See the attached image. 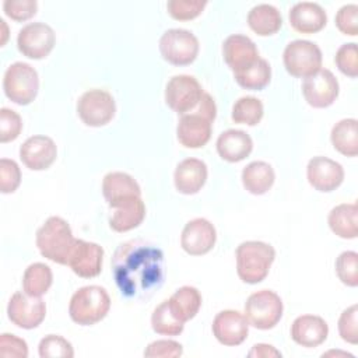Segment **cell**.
I'll list each match as a JSON object with an SVG mask.
<instances>
[{
  "label": "cell",
  "mask_w": 358,
  "mask_h": 358,
  "mask_svg": "<svg viewBox=\"0 0 358 358\" xmlns=\"http://www.w3.org/2000/svg\"><path fill=\"white\" fill-rule=\"evenodd\" d=\"M112 274L124 299L144 302L164 285V253L158 246L144 239L123 242L113 253Z\"/></svg>",
  "instance_id": "1"
},
{
  "label": "cell",
  "mask_w": 358,
  "mask_h": 358,
  "mask_svg": "<svg viewBox=\"0 0 358 358\" xmlns=\"http://www.w3.org/2000/svg\"><path fill=\"white\" fill-rule=\"evenodd\" d=\"M217 116V106L208 92H203L199 105L189 113L180 116L176 137L178 141L186 148H201L210 137L213 122Z\"/></svg>",
  "instance_id": "2"
},
{
  "label": "cell",
  "mask_w": 358,
  "mask_h": 358,
  "mask_svg": "<svg viewBox=\"0 0 358 358\" xmlns=\"http://www.w3.org/2000/svg\"><path fill=\"white\" fill-rule=\"evenodd\" d=\"M36 246L43 257L57 264H69L76 245L71 228L62 217H49L36 231Z\"/></svg>",
  "instance_id": "3"
},
{
  "label": "cell",
  "mask_w": 358,
  "mask_h": 358,
  "mask_svg": "<svg viewBox=\"0 0 358 358\" xmlns=\"http://www.w3.org/2000/svg\"><path fill=\"white\" fill-rule=\"evenodd\" d=\"M236 273L246 284L263 281L275 259L271 245L260 241H246L236 248Z\"/></svg>",
  "instance_id": "4"
},
{
  "label": "cell",
  "mask_w": 358,
  "mask_h": 358,
  "mask_svg": "<svg viewBox=\"0 0 358 358\" xmlns=\"http://www.w3.org/2000/svg\"><path fill=\"white\" fill-rule=\"evenodd\" d=\"M109 309V294L99 285L81 287L73 294L69 303V315L80 326H91L101 322Z\"/></svg>",
  "instance_id": "5"
},
{
  "label": "cell",
  "mask_w": 358,
  "mask_h": 358,
  "mask_svg": "<svg viewBox=\"0 0 358 358\" xmlns=\"http://www.w3.org/2000/svg\"><path fill=\"white\" fill-rule=\"evenodd\" d=\"M3 90L6 96L17 105L31 103L39 90V77L36 70L24 62L10 64L4 73Z\"/></svg>",
  "instance_id": "6"
},
{
  "label": "cell",
  "mask_w": 358,
  "mask_h": 358,
  "mask_svg": "<svg viewBox=\"0 0 358 358\" xmlns=\"http://www.w3.org/2000/svg\"><path fill=\"white\" fill-rule=\"evenodd\" d=\"M282 301L271 289H260L249 295L245 302V317L259 330H270L282 317Z\"/></svg>",
  "instance_id": "7"
},
{
  "label": "cell",
  "mask_w": 358,
  "mask_h": 358,
  "mask_svg": "<svg viewBox=\"0 0 358 358\" xmlns=\"http://www.w3.org/2000/svg\"><path fill=\"white\" fill-rule=\"evenodd\" d=\"M288 74L296 78H306L322 69V50L310 41L295 39L289 42L282 55Z\"/></svg>",
  "instance_id": "8"
},
{
  "label": "cell",
  "mask_w": 358,
  "mask_h": 358,
  "mask_svg": "<svg viewBox=\"0 0 358 358\" xmlns=\"http://www.w3.org/2000/svg\"><path fill=\"white\" fill-rule=\"evenodd\" d=\"M159 52L168 63L173 66H187L199 55V39L194 34L182 28H172L162 34Z\"/></svg>",
  "instance_id": "9"
},
{
  "label": "cell",
  "mask_w": 358,
  "mask_h": 358,
  "mask_svg": "<svg viewBox=\"0 0 358 358\" xmlns=\"http://www.w3.org/2000/svg\"><path fill=\"white\" fill-rule=\"evenodd\" d=\"M116 112L113 96L99 88L85 91L77 102V113L84 124L101 127L108 124Z\"/></svg>",
  "instance_id": "10"
},
{
  "label": "cell",
  "mask_w": 358,
  "mask_h": 358,
  "mask_svg": "<svg viewBox=\"0 0 358 358\" xmlns=\"http://www.w3.org/2000/svg\"><path fill=\"white\" fill-rule=\"evenodd\" d=\"M203 92L200 83L193 76H173L165 87V102L173 112L185 115L199 105Z\"/></svg>",
  "instance_id": "11"
},
{
  "label": "cell",
  "mask_w": 358,
  "mask_h": 358,
  "mask_svg": "<svg viewBox=\"0 0 358 358\" xmlns=\"http://www.w3.org/2000/svg\"><path fill=\"white\" fill-rule=\"evenodd\" d=\"M55 42V31L45 22H29L20 29L17 36L18 50L35 60L46 57L52 52Z\"/></svg>",
  "instance_id": "12"
},
{
  "label": "cell",
  "mask_w": 358,
  "mask_h": 358,
  "mask_svg": "<svg viewBox=\"0 0 358 358\" xmlns=\"http://www.w3.org/2000/svg\"><path fill=\"white\" fill-rule=\"evenodd\" d=\"M7 316L17 327L31 330L43 322L46 316V305L39 296L15 292L8 301Z\"/></svg>",
  "instance_id": "13"
},
{
  "label": "cell",
  "mask_w": 358,
  "mask_h": 358,
  "mask_svg": "<svg viewBox=\"0 0 358 358\" xmlns=\"http://www.w3.org/2000/svg\"><path fill=\"white\" fill-rule=\"evenodd\" d=\"M338 81L327 69H320L317 73L303 78L302 94L305 101L312 108H327L333 105L338 96Z\"/></svg>",
  "instance_id": "14"
},
{
  "label": "cell",
  "mask_w": 358,
  "mask_h": 358,
  "mask_svg": "<svg viewBox=\"0 0 358 358\" xmlns=\"http://www.w3.org/2000/svg\"><path fill=\"white\" fill-rule=\"evenodd\" d=\"M213 334L222 345H239L249 334V322L238 310H221L213 320Z\"/></svg>",
  "instance_id": "15"
},
{
  "label": "cell",
  "mask_w": 358,
  "mask_h": 358,
  "mask_svg": "<svg viewBox=\"0 0 358 358\" xmlns=\"http://www.w3.org/2000/svg\"><path fill=\"white\" fill-rule=\"evenodd\" d=\"M217 241L214 225L206 218H194L189 221L180 235L182 249L192 256L208 253Z\"/></svg>",
  "instance_id": "16"
},
{
  "label": "cell",
  "mask_w": 358,
  "mask_h": 358,
  "mask_svg": "<svg viewBox=\"0 0 358 358\" xmlns=\"http://www.w3.org/2000/svg\"><path fill=\"white\" fill-rule=\"evenodd\" d=\"M306 178L309 185L319 192H333L344 180L343 166L327 158V157H313L306 166Z\"/></svg>",
  "instance_id": "17"
},
{
  "label": "cell",
  "mask_w": 358,
  "mask_h": 358,
  "mask_svg": "<svg viewBox=\"0 0 358 358\" xmlns=\"http://www.w3.org/2000/svg\"><path fill=\"white\" fill-rule=\"evenodd\" d=\"M103 249L98 243L76 239V245L69 259V267L83 278L96 277L102 270Z\"/></svg>",
  "instance_id": "18"
},
{
  "label": "cell",
  "mask_w": 358,
  "mask_h": 358,
  "mask_svg": "<svg viewBox=\"0 0 358 358\" xmlns=\"http://www.w3.org/2000/svg\"><path fill=\"white\" fill-rule=\"evenodd\" d=\"M57 148L48 136H32L20 147V159L31 171L48 169L56 159Z\"/></svg>",
  "instance_id": "19"
},
{
  "label": "cell",
  "mask_w": 358,
  "mask_h": 358,
  "mask_svg": "<svg viewBox=\"0 0 358 358\" xmlns=\"http://www.w3.org/2000/svg\"><path fill=\"white\" fill-rule=\"evenodd\" d=\"M222 55L234 74L248 69L259 59V50L255 42L241 34L229 35L222 43Z\"/></svg>",
  "instance_id": "20"
},
{
  "label": "cell",
  "mask_w": 358,
  "mask_h": 358,
  "mask_svg": "<svg viewBox=\"0 0 358 358\" xmlns=\"http://www.w3.org/2000/svg\"><path fill=\"white\" fill-rule=\"evenodd\" d=\"M109 207V227L116 232H127L137 228L145 217V204L138 196L120 200Z\"/></svg>",
  "instance_id": "21"
},
{
  "label": "cell",
  "mask_w": 358,
  "mask_h": 358,
  "mask_svg": "<svg viewBox=\"0 0 358 358\" xmlns=\"http://www.w3.org/2000/svg\"><path fill=\"white\" fill-rule=\"evenodd\" d=\"M207 165L197 158H186L176 165L173 172V183L182 194H196L201 190L207 180Z\"/></svg>",
  "instance_id": "22"
},
{
  "label": "cell",
  "mask_w": 358,
  "mask_h": 358,
  "mask_svg": "<svg viewBox=\"0 0 358 358\" xmlns=\"http://www.w3.org/2000/svg\"><path fill=\"white\" fill-rule=\"evenodd\" d=\"M329 334V326L320 316H298L291 326V338L306 348H313L324 343Z\"/></svg>",
  "instance_id": "23"
},
{
  "label": "cell",
  "mask_w": 358,
  "mask_h": 358,
  "mask_svg": "<svg viewBox=\"0 0 358 358\" xmlns=\"http://www.w3.org/2000/svg\"><path fill=\"white\" fill-rule=\"evenodd\" d=\"M289 24L301 34H315L322 31L327 22V14L323 7L312 1H301L289 10Z\"/></svg>",
  "instance_id": "24"
},
{
  "label": "cell",
  "mask_w": 358,
  "mask_h": 358,
  "mask_svg": "<svg viewBox=\"0 0 358 358\" xmlns=\"http://www.w3.org/2000/svg\"><path fill=\"white\" fill-rule=\"evenodd\" d=\"M217 152L227 162H239L245 159L253 150L252 137L238 129L222 131L217 138Z\"/></svg>",
  "instance_id": "25"
},
{
  "label": "cell",
  "mask_w": 358,
  "mask_h": 358,
  "mask_svg": "<svg viewBox=\"0 0 358 358\" xmlns=\"http://www.w3.org/2000/svg\"><path fill=\"white\" fill-rule=\"evenodd\" d=\"M102 193L109 206L138 196L141 197V189L133 176L124 172H109L102 180Z\"/></svg>",
  "instance_id": "26"
},
{
  "label": "cell",
  "mask_w": 358,
  "mask_h": 358,
  "mask_svg": "<svg viewBox=\"0 0 358 358\" xmlns=\"http://www.w3.org/2000/svg\"><path fill=\"white\" fill-rule=\"evenodd\" d=\"M333 234L343 239L358 236V207L355 203H343L331 208L327 217Z\"/></svg>",
  "instance_id": "27"
},
{
  "label": "cell",
  "mask_w": 358,
  "mask_h": 358,
  "mask_svg": "<svg viewBox=\"0 0 358 358\" xmlns=\"http://www.w3.org/2000/svg\"><path fill=\"white\" fill-rule=\"evenodd\" d=\"M166 302L172 315L182 323H186L199 313L201 306V295L197 288L185 285L176 289L171 298L166 299Z\"/></svg>",
  "instance_id": "28"
},
{
  "label": "cell",
  "mask_w": 358,
  "mask_h": 358,
  "mask_svg": "<svg viewBox=\"0 0 358 358\" xmlns=\"http://www.w3.org/2000/svg\"><path fill=\"white\" fill-rule=\"evenodd\" d=\"M275 180L274 169L264 161H253L242 171L243 187L252 194H264L268 192Z\"/></svg>",
  "instance_id": "29"
},
{
  "label": "cell",
  "mask_w": 358,
  "mask_h": 358,
  "mask_svg": "<svg viewBox=\"0 0 358 358\" xmlns=\"http://www.w3.org/2000/svg\"><path fill=\"white\" fill-rule=\"evenodd\" d=\"M248 25L260 36H270L280 31L282 25L281 13L271 4H257L248 14Z\"/></svg>",
  "instance_id": "30"
},
{
  "label": "cell",
  "mask_w": 358,
  "mask_h": 358,
  "mask_svg": "<svg viewBox=\"0 0 358 358\" xmlns=\"http://www.w3.org/2000/svg\"><path fill=\"white\" fill-rule=\"evenodd\" d=\"M330 140L340 154L357 157L358 154V122L357 119H343L337 122L330 133Z\"/></svg>",
  "instance_id": "31"
},
{
  "label": "cell",
  "mask_w": 358,
  "mask_h": 358,
  "mask_svg": "<svg viewBox=\"0 0 358 358\" xmlns=\"http://www.w3.org/2000/svg\"><path fill=\"white\" fill-rule=\"evenodd\" d=\"M53 282V274L48 264L32 263L29 264L22 275V289L31 296H41L48 292Z\"/></svg>",
  "instance_id": "32"
},
{
  "label": "cell",
  "mask_w": 358,
  "mask_h": 358,
  "mask_svg": "<svg viewBox=\"0 0 358 358\" xmlns=\"http://www.w3.org/2000/svg\"><path fill=\"white\" fill-rule=\"evenodd\" d=\"M234 77H235V81L242 88L260 91L266 85H268L271 80V67L266 59L259 57L252 66L234 74Z\"/></svg>",
  "instance_id": "33"
},
{
  "label": "cell",
  "mask_w": 358,
  "mask_h": 358,
  "mask_svg": "<svg viewBox=\"0 0 358 358\" xmlns=\"http://www.w3.org/2000/svg\"><path fill=\"white\" fill-rule=\"evenodd\" d=\"M264 109L260 99L255 96H242L232 106V120L235 123L256 126L263 117Z\"/></svg>",
  "instance_id": "34"
},
{
  "label": "cell",
  "mask_w": 358,
  "mask_h": 358,
  "mask_svg": "<svg viewBox=\"0 0 358 358\" xmlns=\"http://www.w3.org/2000/svg\"><path fill=\"white\" fill-rule=\"evenodd\" d=\"M151 327L157 334L179 336L183 331L185 323L178 320L168 308V302L162 301L151 315Z\"/></svg>",
  "instance_id": "35"
},
{
  "label": "cell",
  "mask_w": 358,
  "mask_h": 358,
  "mask_svg": "<svg viewBox=\"0 0 358 358\" xmlns=\"http://www.w3.org/2000/svg\"><path fill=\"white\" fill-rule=\"evenodd\" d=\"M38 352L41 358H73L74 350L70 341L57 334H48L39 341Z\"/></svg>",
  "instance_id": "36"
},
{
  "label": "cell",
  "mask_w": 358,
  "mask_h": 358,
  "mask_svg": "<svg viewBox=\"0 0 358 358\" xmlns=\"http://www.w3.org/2000/svg\"><path fill=\"white\" fill-rule=\"evenodd\" d=\"M336 273L338 280L348 285H358V253L352 250H345L336 259Z\"/></svg>",
  "instance_id": "37"
},
{
  "label": "cell",
  "mask_w": 358,
  "mask_h": 358,
  "mask_svg": "<svg viewBox=\"0 0 358 358\" xmlns=\"http://www.w3.org/2000/svg\"><path fill=\"white\" fill-rule=\"evenodd\" d=\"M206 6V0H169L166 3V10L172 18L178 21H189L200 15Z\"/></svg>",
  "instance_id": "38"
},
{
  "label": "cell",
  "mask_w": 358,
  "mask_h": 358,
  "mask_svg": "<svg viewBox=\"0 0 358 358\" xmlns=\"http://www.w3.org/2000/svg\"><path fill=\"white\" fill-rule=\"evenodd\" d=\"M334 63L337 69L351 77L355 78L358 76V48L355 42L344 43L338 48L334 56Z\"/></svg>",
  "instance_id": "39"
},
{
  "label": "cell",
  "mask_w": 358,
  "mask_h": 358,
  "mask_svg": "<svg viewBox=\"0 0 358 358\" xmlns=\"http://www.w3.org/2000/svg\"><path fill=\"white\" fill-rule=\"evenodd\" d=\"M22 130V120L20 115L8 108L0 109V141L8 143L15 140Z\"/></svg>",
  "instance_id": "40"
},
{
  "label": "cell",
  "mask_w": 358,
  "mask_h": 358,
  "mask_svg": "<svg viewBox=\"0 0 358 358\" xmlns=\"http://www.w3.org/2000/svg\"><path fill=\"white\" fill-rule=\"evenodd\" d=\"M338 334L340 337L350 343H358V306L351 305L350 308L344 309L338 319Z\"/></svg>",
  "instance_id": "41"
},
{
  "label": "cell",
  "mask_w": 358,
  "mask_h": 358,
  "mask_svg": "<svg viewBox=\"0 0 358 358\" xmlns=\"http://www.w3.org/2000/svg\"><path fill=\"white\" fill-rule=\"evenodd\" d=\"M21 183V171L15 161L8 158L0 159V192L7 194L17 190Z\"/></svg>",
  "instance_id": "42"
},
{
  "label": "cell",
  "mask_w": 358,
  "mask_h": 358,
  "mask_svg": "<svg viewBox=\"0 0 358 358\" xmlns=\"http://www.w3.org/2000/svg\"><path fill=\"white\" fill-rule=\"evenodd\" d=\"M3 10L11 20L25 21L36 14L38 3L36 0H6L3 3Z\"/></svg>",
  "instance_id": "43"
},
{
  "label": "cell",
  "mask_w": 358,
  "mask_h": 358,
  "mask_svg": "<svg viewBox=\"0 0 358 358\" xmlns=\"http://www.w3.org/2000/svg\"><path fill=\"white\" fill-rule=\"evenodd\" d=\"M183 354V347L175 340H157L147 345L144 357L147 358H176Z\"/></svg>",
  "instance_id": "44"
},
{
  "label": "cell",
  "mask_w": 358,
  "mask_h": 358,
  "mask_svg": "<svg viewBox=\"0 0 358 358\" xmlns=\"http://www.w3.org/2000/svg\"><path fill=\"white\" fill-rule=\"evenodd\" d=\"M336 27L344 35L355 36L358 34V6L345 4L336 14Z\"/></svg>",
  "instance_id": "45"
},
{
  "label": "cell",
  "mask_w": 358,
  "mask_h": 358,
  "mask_svg": "<svg viewBox=\"0 0 358 358\" xmlns=\"http://www.w3.org/2000/svg\"><path fill=\"white\" fill-rule=\"evenodd\" d=\"M0 355L3 358L15 357V358H27L28 357V345L25 340L10 334L3 333L0 336Z\"/></svg>",
  "instance_id": "46"
},
{
  "label": "cell",
  "mask_w": 358,
  "mask_h": 358,
  "mask_svg": "<svg viewBox=\"0 0 358 358\" xmlns=\"http://www.w3.org/2000/svg\"><path fill=\"white\" fill-rule=\"evenodd\" d=\"M248 355L256 357V358H270V357H281V352L275 350L273 345L260 343V344H255Z\"/></svg>",
  "instance_id": "47"
},
{
  "label": "cell",
  "mask_w": 358,
  "mask_h": 358,
  "mask_svg": "<svg viewBox=\"0 0 358 358\" xmlns=\"http://www.w3.org/2000/svg\"><path fill=\"white\" fill-rule=\"evenodd\" d=\"M326 355H344V357H352V355H351V354H348V352H340V351H329V352L323 354L322 357H326Z\"/></svg>",
  "instance_id": "48"
}]
</instances>
